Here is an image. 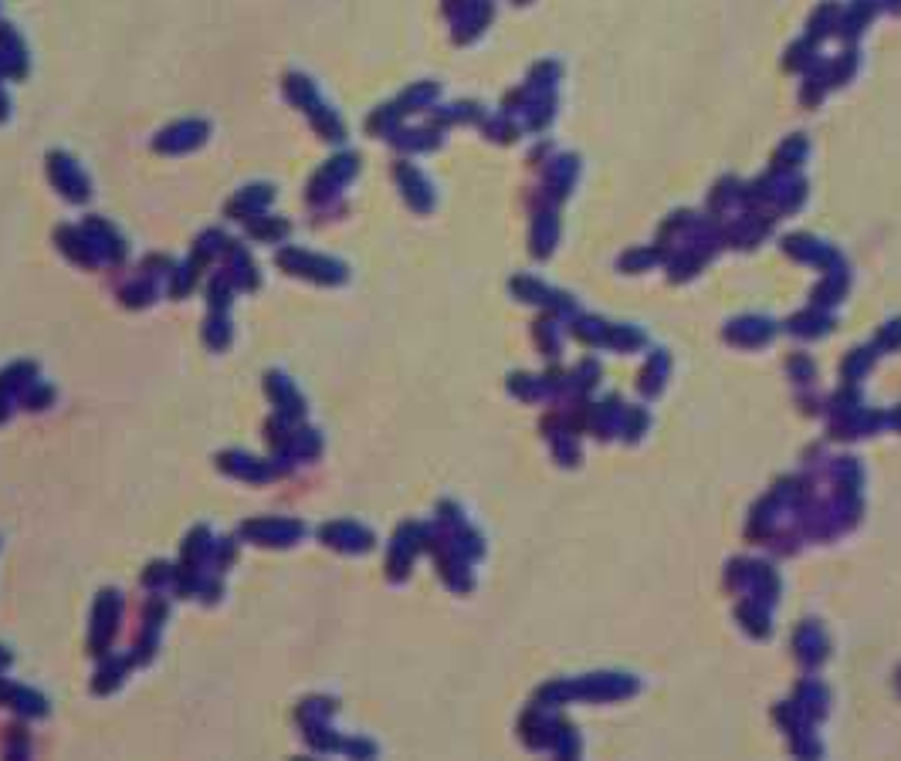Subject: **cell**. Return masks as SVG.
<instances>
[{
  "label": "cell",
  "instance_id": "52a82bcc",
  "mask_svg": "<svg viewBox=\"0 0 901 761\" xmlns=\"http://www.w3.org/2000/svg\"><path fill=\"white\" fill-rule=\"evenodd\" d=\"M7 119V98H4V92H0V122Z\"/></svg>",
  "mask_w": 901,
  "mask_h": 761
},
{
  "label": "cell",
  "instance_id": "7a4b0ae2",
  "mask_svg": "<svg viewBox=\"0 0 901 761\" xmlns=\"http://www.w3.org/2000/svg\"><path fill=\"white\" fill-rule=\"evenodd\" d=\"M48 176L54 180V187L65 193L68 200H85L89 197V183H85V176L75 162L61 156V153H52L48 156Z\"/></svg>",
  "mask_w": 901,
  "mask_h": 761
},
{
  "label": "cell",
  "instance_id": "277c9868",
  "mask_svg": "<svg viewBox=\"0 0 901 761\" xmlns=\"http://www.w3.org/2000/svg\"><path fill=\"white\" fill-rule=\"evenodd\" d=\"M248 534H255L261 545H288V542H296L298 534H302V524L298 521H251Z\"/></svg>",
  "mask_w": 901,
  "mask_h": 761
},
{
  "label": "cell",
  "instance_id": "5b68a950",
  "mask_svg": "<svg viewBox=\"0 0 901 761\" xmlns=\"http://www.w3.org/2000/svg\"><path fill=\"white\" fill-rule=\"evenodd\" d=\"M271 200V187H251V190H241V197L230 203L228 214H255L261 210L265 203Z\"/></svg>",
  "mask_w": 901,
  "mask_h": 761
},
{
  "label": "cell",
  "instance_id": "3957f363",
  "mask_svg": "<svg viewBox=\"0 0 901 761\" xmlns=\"http://www.w3.org/2000/svg\"><path fill=\"white\" fill-rule=\"evenodd\" d=\"M203 139H207V125L203 122H180V125L166 129L156 139V149H163V153H183V149L201 146Z\"/></svg>",
  "mask_w": 901,
  "mask_h": 761
},
{
  "label": "cell",
  "instance_id": "8992f818",
  "mask_svg": "<svg viewBox=\"0 0 901 761\" xmlns=\"http://www.w3.org/2000/svg\"><path fill=\"white\" fill-rule=\"evenodd\" d=\"M207 342H211L214 348L228 346V325H224V319H211V321H207Z\"/></svg>",
  "mask_w": 901,
  "mask_h": 761
},
{
  "label": "cell",
  "instance_id": "6da1fadb",
  "mask_svg": "<svg viewBox=\"0 0 901 761\" xmlns=\"http://www.w3.org/2000/svg\"><path fill=\"white\" fill-rule=\"evenodd\" d=\"M278 261H282V267H288L292 274H305V278H312V281L333 284V281L343 278V267H339L336 261L319 257V254H309V251H282L278 254Z\"/></svg>",
  "mask_w": 901,
  "mask_h": 761
}]
</instances>
